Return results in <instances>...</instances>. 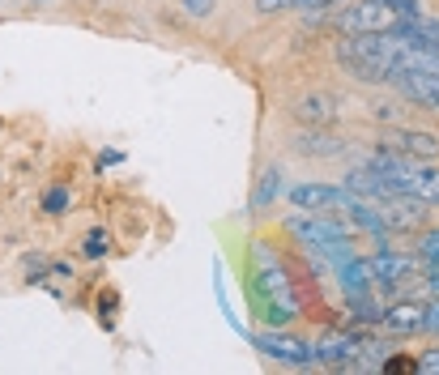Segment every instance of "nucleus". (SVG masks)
I'll return each instance as SVG.
<instances>
[{
    "label": "nucleus",
    "instance_id": "obj_15",
    "mask_svg": "<svg viewBox=\"0 0 439 375\" xmlns=\"http://www.w3.org/2000/svg\"><path fill=\"white\" fill-rule=\"evenodd\" d=\"M278 192H282V171H278V167H269V171L256 179V192H252V209H269L273 200H278Z\"/></svg>",
    "mask_w": 439,
    "mask_h": 375
},
{
    "label": "nucleus",
    "instance_id": "obj_7",
    "mask_svg": "<svg viewBox=\"0 0 439 375\" xmlns=\"http://www.w3.org/2000/svg\"><path fill=\"white\" fill-rule=\"evenodd\" d=\"M410 102L426 107V111H439V73H426V69H397L389 77Z\"/></svg>",
    "mask_w": 439,
    "mask_h": 375
},
{
    "label": "nucleus",
    "instance_id": "obj_17",
    "mask_svg": "<svg viewBox=\"0 0 439 375\" xmlns=\"http://www.w3.org/2000/svg\"><path fill=\"white\" fill-rule=\"evenodd\" d=\"M81 252H86L90 260L107 256V252H112V235H107V231H90V235H86V243H81Z\"/></svg>",
    "mask_w": 439,
    "mask_h": 375
},
{
    "label": "nucleus",
    "instance_id": "obj_22",
    "mask_svg": "<svg viewBox=\"0 0 439 375\" xmlns=\"http://www.w3.org/2000/svg\"><path fill=\"white\" fill-rule=\"evenodd\" d=\"M180 5H184L188 18H209V13L217 9V0H180Z\"/></svg>",
    "mask_w": 439,
    "mask_h": 375
},
{
    "label": "nucleus",
    "instance_id": "obj_3",
    "mask_svg": "<svg viewBox=\"0 0 439 375\" xmlns=\"http://www.w3.org/2000/svg\"><path fill=\"white\" fill-rule=\"evenodd\" d=\"M286 226H290V235H295L303 247H311L316 256H328L333 264H342V260L354 256V252H350V235L337 226V218H303V213H295Z\"/></svg>",
    "mask_w": 439,
    "mask_h": 375
},
{
    "label": "nucleus",
    "instance_id": "obj_23",
    "mask_svg": "<svg viewBox=\"0 0 439 375\" xmlns=\"http://www.w3.org/2000/svg\"><path fill=\"white\" fill-rule=\"evenodd\" d=\"M418 371H431V375H439V346H431V350L418 358Z\"/></svg>",
    "mask_w": 439,
    "mask_h": 375
},
{
    "label": "nucleus",
    "instance_id": "obj_9",
    "mask_svg": "<svg viewBox=\"0 0 439 375\" xmlns=\"http://www.w3.org/2000/svg\"><path fill=\"white\" fill-rule=\"evenodd\" d=\"M346 196H350V188H333V184H299V188H290L295 209H328L333 213Z\"/></svg>",
    "mask_w": 439,
    "mask_h": 375
},
{
    "label": "nucleus",
    "instance_id": "obj_26",
    "mask_svg": "<svg viewBox=\"0 0 439 375\" xmlns=\"http://www.w3.org/2000/svg\"><path fill=\"white\" fill-rule=\"evenodd\" d=\"M426 329H431V333H439V299L426 307Z\"/></svg>",
    "mask_w": 439,
    "mask_h": 375
},
{
    "label": "nucleus",
    "instance_id": "obj_12",
    "mask_svg": "<svg viewBox=\"0 0 439 375\" xmlns=\"http://www.w3.org/2000/svg\"><path fill=\"white\" fill-rule=\"evenodd\" d=\"M389 145L401 149V154H410L414 163H435V158H439V137L422 132V128H401V132L389 137Z\"/></svg>",
    "mask_w": 439,
    "mask_h": 375
},
{
    "label": "nucleus",
    "instance_id": "obj_10",
    "mask_svg": "<svg viewBox=\"0 0 439 375\" xmlns=\"http://www.w3.org/2000/svg\"><path fill=\"white\" fill-rule=\"evenodd\" d=\"M337 282H342V294L354 303V299H367L375 290V273H371V260L363 256H350L342 260V269H337Z\"/></svg>",
    "mask_w": 439,
    "mask_h": 375
},
{
    "label": "nucleus",
    "instance_id": "obj_8",
    "mask_svg": "<svg viewBox=\"0 0 439 375\" xmlns=\"http://www.w3.org/2000/svg\"><path fill=\"white\" fill-rule=\"evenodd\" d=\"M290 116H295L299 124H307V128H333V120L342 116V98L316 90V94H307V98H299V102L290 107Z\"/></svg>",
    "mask_w": 439,
    "mask_h": 375
},
{
    "label": "nucleus",
    "instance_id": "obj_6",
    "mask_svg": "<svg viewBox=\"0 0 439 375\" xmlns=\"http://www.w3.org/2000/svg\"><path fill=\"white\" fill-rule=\"evenodd\" d=\"M363 354H367V341L354 337V333H324V337L316 341V362H324V367L358 371V367H363Z\"/></svg>",
    "mask_w": 439,
    "mask_h": 375
},
{
    "label": "nucleus",
    "instance_id": "obj_19",
    "mask_svg": "<svg viewBox=\"0 0 439 375\" xmlns=\"http://www.w3.org/2000/svg\"><path fill=\"white\" fill-rule=\"evenodd\" d=\"M418 260L439 264V231H426V235H422V243H418Z\"/></svg>",
    "mask_w": 439,
    "mask_h": 375
},
{
    "label": "nucleus",
    "instance_id": "obj_16",
    "mask_svg": "<svg viewBox=\"0 0 439 375\" xmlns=\"http://www.w3.org/2000/svg\"><path fill=\"white\" fill-rule=\"evenodd\" d=\"M350 320H354V325H384V307L371 303V294L367 299H354L350 303Z\"/></svg>",
    "mask_w": 439,
    "mask_h": 375
},
{
    "label": "nucleus",
    "instance_id": "obj_18",
    "mask_svg": "<svg viewBox=\"0 0 439 375\" xmlns=\"http://www.w3.org/2000/svg\"><path fill=\"white\" fill-rule=\"evenodd\" d=\"M69 209V188H47L43 192V213H65Z\"/></svg>",
    "mask_w": 439,
    "mask_h": 375
},
{
    "label": "nucleus",
    "instance_id": "obj_21",
    "mask_svg": "<svg viewBox=\"0 0 439 375\" xmlns=\"http://www.w3.org/2000/svg\"><path fill=\"white\" fill-rule=\"evenodd\" d=\"M379 371H418V358H410V354H393V358H384V362H379Z\"/></svg>",
    "mask_w": 439,
    "mask_h": 375
},
{
    "label": "nucleus",
    "instance_id": "obj_2",
    "mask_svg": "<svg viewBox=\"0 0 439 375\" xmlns=\"http://www.w3.org/2000/svg\"><path fill=\"white\" fill-rule=\"evenodd\" d=\"M337 60L358 81H389L397 69V34H354L337 43Z\"/></svg>",
    "mask_w": 439,
    "mask_h": 375
},
{
    "label": "nucleus",
    "instance_id": "obj_11",
    "mask_svg": "<svg viewBox=\"0 0 439 375\" xmlns=\"http://www.w3.org/2000/svg\"><path fill=\"white\" fill-rule=\"evenodd\" d=\"M256 346H260L264 354H273V358H286V362H295V367H307V362H316V346H307V341H299V337L260 333V337H256Z\"/></svg>",
    "mask_w": 439,
    "mask_h": 375
},
{
    "label": "nucleus",
    "instance_id": "obj_24",
    "mask_svg": "<svg viewBox=\"0 0 439 375\" xmlns=\"http://www.w3.org/2000/svg\"><path fill=\"white\" fill-rule=\"evenodd\" d=\"M116 303H120V294H116V290H107V294L98 299V311H107V315H102V325H107V329H112V307H116Z\"/></svg>",
    "mask_w": 439,
    "mask_h": 375
},
{
    "label": "nucleus",
    "instance_id": "obj_4",
    "mask_svg": "<svg viewBox=\"0 0 439 375\" xmlns=\"http://www.w3.org/2000/svg\"><path fill=\"white\" fill-rule=\"evenodd\" d=\"M410 18L389 5V0H363V5H354L350 13H342V30L346 34H397Z\"/></svg>",
    "mask_w": 439,
    "mask_h": 375
},
{
    "label": "nucleus",
    "instance_id": "obj_5",
    "mask_svg": "<svg viewBox=\"0 0 439 375\" xmlns=\"http://www.w3.org/2000/svg\"><path fill=\"white\" fill-rule=\"evenodd\" d=\"M371 273H375L379 286H389V290H401L405 282H418V278H422L418 256H410V252H393V247H379V252L371 256Z\"/></svg>",
    "mask_w": 439,
    "mask_h": 375
},
{
    "label": "nucleus",
    "instance_id": "obj_1",
    "mask_svg": "<svg viewBox=\"0 0 439 375\" xmlns=\"http://www.w3.org/2000/svg\"><path fill=\"white\" fill-rule=\"evenodd\" d=\"M248 294H252L256 315L264 320L269 329H286L290 320L299 315L295 282H290V273H286V264L273 256L264 243H256V252H252V282H248Z\"/></svg>",
    "mask_w": 439,
    "mask_h": 375
},
{
    "label": "nucleus",
    "instance_id": "obj_14",
    "mask_svg": "<svg viewBox=\"0 0 439 375\" xmlns=\"http://www.w3.org/2000/svg\"><path fill=\"white\" fill-rule=\"evenodd\" d=\"M295 149L307 154V158H337V154H346V141L328 128H307V132L295 137Z\"/></svg>",
    "mask_w": 439,
    "mask_h": 375
},
{
    "label": "nucleus",
    "instance_id": "obj_13",
    "mask_svg": "<svg viewBox=\"0 0 439 375\" xmlns=\"http://www.w3.org/2000/svg\"><path fill=\"white\" fill-rule=\"evenodd\" d=\"M384 329L389 333H422L426 329V307L405 299V303H393L389 311H384Z\"/></svg>",
    "mask_w": 439,
    "mask_h": 375
},
{
    "label": "nucleus",
    "instance_id": "obj_20",
    "mask_svg": "<svg viewBox=\"0 0 439 375\" xmlns=\"http://www.w3.org/2000/svg\"><path fill=\"white\" fill-rule=\"evenodd\" d=\"M307 0H256L260 13H282V9H303Z\"/></svg>",
    "mask_w": 439,
    "mask_h": 375
},
{
    "label": "nucleus",
    "instance_id": "obj_27",
    "mask_svg": "<svg viewBox=\"0 0 439 375\" xmlns=\"http://www.w3.org/2000/svg\"><path fill=\"white\" fill-rule=\"evenodd\" d=\"M324 5H333V0H307L303 9H324Z\"/></svg>",
    "mask_w": 439,
    "mask_h": 375
},
{
    "label": "nucleus",
    "instance_id": "obj_25",
    "mask_svg": "<svg viewBox=\"0 0 439 375\" xmlns=\"http://www.w3.org/2000/svg\"><path fill=\"white\" fill-rule=\"evenodd\" d=\"M120 158H124V154H116V149H107V154H98V163H94V167H98V171H102V167H116V163H120Z\"/></svg>",
    "mask_w": 439,
    "mask_h": 375
}]
</instances>
